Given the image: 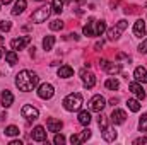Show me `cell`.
I'll use <instances>...</instances> for the list:
<instances>
[{
	"label": "cell",
	"instance_id": "obj_1",
	"mask_svg": "<svg viewBox=\"0 0 147 145\" xmlns=\"http://www.w3.org/2000/svg\"><path fill=\"white\" fill-rule=\"evenodd\" d=\"M39 82V77L38 73L31 72V70H21V72L16 75V85L19 87V91L22 92H29L33 91Z\"/></svg>",
	"mask_w": 147,
	"mask_h": 145
},
{
	"label": "cell",
	"instance_id": "obj_15",
	"mask_svg": "<svg viewBox=\"0 0 147 145\" xmlns=\"http://www.w3.org/2000/svg\"><path fill=\"white\" fill-rule=\"evenodd\" d=\"M128 89H130V91L139 97V99H144V97H146V91L142 89V85H140L139 82H132V84L128 85Z\"/></svg>",
	"mask_w": 147,
	"mask_h": 145
},
{
	"label": "cell",
	"instance_id": "obj_3",
	"mask_svg": "<svg viewBox=\"0 0 147 145\" xmlns=\"http://www.w3.org/2000/svg\"><path fill=\"white\" fill-rule=\"evenodd\" d=\"M127 26H128V22H127V21H118V22H116V26H113L110 31H108V39H110V41L118 39V38L121 36V33L127 29Z\"/></svg>",
	"mask_w": 147,
	"mask_h": 145
},
{
	"label": "cell",
	"instance_id": "obj_26",
	"mask_svg": "<svg viewBox=\"0 0 147 145\" xmlns=\"http://www.w3.org/2000/svg\"><path fill=\"white\" fill-rule=\"evenodd\" d=\"M62 9H63V0H53V2H51V10H53L55 14H60Z\"/></svg>",
	"mask_w": 147,
	"mask_h": 145
},
{
	"label": "cell",
	"instance_id": "obj_9",
	"mask_svg": "<svg viewBox=\"0 0 147 145\" xmlns=\"http://www.w3.org/2000/svg\"><path fill=\"white\" fill-rule=\"evenodd\" d=\"M111 123L113 125H123L125 123V119H127V113L123 111V109H115L113 113H111Z\"/></svg>",
	"mask_w": 147,
	"mask_h": 145
},
{
	"label": "cell",
	"instance_id": "obj_44",
	"mask_svg": "<svg viewBox=\"0 0 147 145\" xmlns=\"http://www.w3.org/2000/svg\"><path fill=\"white\" fill-rule=\"evenodd\" d=\"M38 2H41V0H38Z\"/></svg>",
	"mask_w": 147,
	"mask_h": 145
},
{
	"label": "cell",
	"instance_id": "obj_19",
	"mask_svg": "<svg viewBox=\"0 0 147 145\" xmlns=\"http://www.w3.org/2000/svg\"><path fill=\"white\" fill-rule=\"evenodd\" d=\"M72 75H74V70H72V67H69V65H63V67L58 68V77H62V79H69Z\"/></svg>",
	"mask_w": 147,
	"mask_h": 145
},
{
	"label": "cell",
	"instance_id": "obj_13",
	"mask_svg": "<svg viewBox=\"0 0 147 145\" xmlns=\"http://www.w3.org/2000/svg\"><path fill=\"white\" fill-rule=\"evenodd\" d=\"M134 34L137 38L146 36V22H144V19H139V21L134 24Z\"/></svg>",
	"mask_w": 147,
	"mask_h": 145
},
{
	"label": "cell",
	"instance_id": "obj_39",
	"mask_svg": "<svg viewBox=\"0 0 147 145\" xmlns=\"http://www.w3.org/2000/svg\"><path fill=\"white\" fill-rule=\"evenodd\" d=\"M116 103H118V99H115V97H113V99H111V101H110V104H113V106H115Z\"/></svg>",
	"mask_w": 147,
	"mask_h": 145
},
{
	"label": "cell",
	"instance_id": "obj_41",
	"mask_svg": "<svg viewBox=\"0 0 147 145\" xmlns=\"http://www.w3.org/2000/svg\"><path fill=\"white\" fill-rule=\"evenodd\" d=\"M2 43H3V36H0V44H2Z\"/></svg>",
	"mask_w": 147,
	"mask_h": 145
},
{
	"label": "cell",
	"instance_id": "obj_43",
	"mask_svg": "<svg viewBox=\"0 0 147 145\" xmlns=\"http://www.w3.org/2000/svg\"><path fill=\"white\" fill-rule=\"evenodd\" d=\"M69 2H72V0H69ZM77 2H82V0H77Z\"/></svg>",
	"mask_w": 147,
	"mask_h": 145
},
{
	"label": "cell",
	"instance_id": "obj_22",
	"mask_svg": "<svg viewBox=\"0 0 147 145\" xmlns=\"http://www.w3.org/2000/svg\"><path fill=\"white\" fill-rule=\"evenodd\" d=\"M103 138H105L106 142H115V138H116L115 128H106V130H103Z\"/></svg>",
	"mask_w": 147,
	"mask_h": 145
},
{
	"label": "cell",
	"instance_id": "obj_37",
	"mask_svg": "<svg viewBox=\"0 0 147 145\" xmlns=\"http://www.w3.org/2000/svg\"><path fill=\"white\" fill-rule=\"evenodd\" d=\"M10 145H22V144H21V140H12Z\"/></svg>",
	"mask_w": 147,
	"mask_h": 145
},
{
	"label": "cell",
	"instance_id": "obj_27",
	"mask_svg": "<svg viewBox=\"0 0 147 145\" xmlns=\"http://www.w3.org/2000/svg\"><path fill=\"white\" fill-rule=\"evenodd\" d=\"M127 106L130 111H134V113H139L140 111V104H139V101H135V99H128L127 101Z\"/></svg>",
	"mask_w": 147,
	"mask_h": 145
},
{
	"label": "cell",
	"instance_id": "obj_23",
	"mask_svg": "<svg viewBox=\"0 0 147 145\" xmlns=\"http://www.w3.org/2000/svg\"><path fill=\"white\" fill-rule=\"evenodd\" d=\"M92 26H94V19H89V21H87V24H86V26H84V29H82L86 36H96V31L92 29Z\"/></svg>",
	"mask_w": 147,
	"mask_h": 145
},
{
	"label": "cell",
	"instance_id": "obj_32",
	"mask_svg": "<svg viewBox=\"0 0 147 145\" xmlns=\"http://www.w3.org/2000/svg\"><path fill=\"white\" fill-rule=\"evenodd\" d=\"M139 130L140 132H147V114H142L139 119Z\"/></svg>",
	"mask_w": 147,
	"mask_h": 145
},
{
	"label": "cell",
	"instance_id": "obj_25",
	"mask_svg": "<svg viewBox=\"0 0 147 145\" xmlns=\"http://www.w3.org/2000/svg\"><path fill=\"white\" fill-rule=\"evenodd\" d=\"M53 44H55V36H46L43 39V48H45L46 51H50V50L53 48Z\"/></svg>",
	"mask_w": 147,
	"mask_h": 145
},
{
	"label": "cell",
	"instance_id": "obj_28",
	"mask_svg": "<svg viewBox=\"0 0 147 145\" xmlns=\"http://www.w3.org/2000/svg\"><path fill=\"white\" fill-rule=\"evenodd\" d=\"M3 133H5L7 137H16V135H19V128L14 126V125H10V126H7V128L3 130Z\"/></svg>",
	"mask_w": 147,
	"mask_h": 145
},
{
	"label": "cell",
	"instance_id": "obj_4",
	"mask_svg": "<svg viewBox=\"0 0 147 145\" xmlns=\"http://www.w3.org/2000/svg\"><path fill=\"white\" fill-rule=\"evenodd\" d=\"M50 14H51V9H50V7H39L38 10L33 12L31 21H34V22H45V21L50 17Z\"/></svg>",
	"mask_w": 147,
	"mask_h": 145
},
{
	"label": "cell",
	"instance_id": "obj_16",
	"mask_svg": "<svg viewBox=\"0 0 147 145\" xmlns=\"http://www.w3.org/2000/svg\"><path fill=\"white\" fill-rule=\"evenodd\" d=\"M134 77L137 82H142V84H147V70L144 67H137L135 72H134Z\"/></svg>",
	"mask_w": 147,
	"mask_h": 145
},
{
	"label": "cell",
	"instance_id": "obj_40",
	"mask_svg": "<svg viewBox=\"0 0 147 145\" xmlns=\"http://www.w3.org/2000/svg\"><path fill=\"white\" fill-rule=\"evenodd\" d=\"M10 2H12V0H0V3H5V5H7V3H10Z\"/></svg>",
	"mask_w": 147,
	"mask_h": 145
},
{
	"label": "cell",
	"instance_id": "obj_21",
	"mask_svg": "<svg viewBox=\"0 0 147 145\" xmlns=\"http://www.w3.org/2000/svg\"><path fill=\"white\" fill-rule=\"evenodd\" d=\"M79 123L84 125V126H87L91 123V113L89 111H80L79 113Z\"/></svg>",
	"mask_w": 147,
	"mask_h": 145
},
{
	"label": "cell",
	"instance_id": "obj_8",
	"mask_svg": "<svg viewBox=\"0 0 147 145\" xmlns=\"http://www.w3.org/2000/svg\"><path fill=\"white\" fill-rule=\"evenodd\" d=\"M21 114L26 119H38L39 111L36 108H33V106H29V104H26V106H22V109H21Z\"/></svg>",
	"mask_w": 147,
	"mask_h": 145
},
{
	"label": "cell",
	"instance_id": "obj_30",
	"mask_svg": "<svg viewBox=\"0 0 147 145\" xmlns=\"http://www.w3.org/2000/svg\"><path fill=\"white\" fill-rule=\"evenodd\" d=\"M62 28H63V22H62L60 19H55V21L50 22V29H51V31H60Z\"/></svg>",
	"mask_w": 147,
	"mask_h": 145
},
{
	"label": "cell",
	"instance_id": "obj_24",
	"mask_svg": "<svg viewBox=\"0 0 147 145\" xmlns=\"http://www.w3.org/2000/svg\"><path fill=\"white\" fill-rule=\"evenodd\" d=\"M5 60H7L9 65H16L17 60H19V56H17L16 51H7V53H5Z\"/></svg>",
	"mask_w": 147,
	"mask_h": 145
},
{
	"label": "cell",
	"instance_id": "obj_34",
	"mask_svg": "<svg viewBox=\"0 0 147 145\" xmlns=\"http://www.w3.org/2000/svg\"><path fill=\"white\" fill-rule=\"evenodd\" d=\"M98 125H99L101 130H106V128H108V119H106V116H101V118L98 119Z\"/></svg>",
	"mask_w": 147,
	"mask_h": 145
},
{
	"label": "cell",
	"instance_id": "obj_42",
	"mask_svg": "<svg viewBox=\"0 0 147 145\" xmlns=\"http://www.w3.org/2000/svg\"><path fill=\"white\" fill-rule=\"evenodd\" d=\"M2 53H3V51H2V48H0V58H2Z\"/></svg>",
	"mask_w": 147,
	"mask_h": 145
},
{
	"label": "cell",
	"instance_id": "obj_2",
	"mask_svg": "<svg viewBox=\"0 0 147 145\" xmlns=\"http://www.w3.org/2000/svg\"><path fill=\"white\" fill-rule=\"evenodd\" d=\"M80 106H82V94H79V92L69 94L63 99V108L67 111H79Z\"/></svg>",
	"mask_w": 147,
	"mask_h": 145
},
{
	"label": "cell",
	"instance_id": "obj_29",
	"mask_svg": "<svg viewBox=\"0 0 147 145\" xmlns=\"http://www.w3.org/2000/svg\"><path fill=\"white\" fill-rule=\"evenodd\" d=\"M105 85H106V89H110V91H116V89L120 87V84H118L116 79H108V80L105 82Z\"/></svg>",
	"mask_w": 147,
	"mask_h": 145
},
{
	"label": "cell",
	"instance_id": "obj_18",
	"mask_svg": "<svg viewBox=\"0 0 147 145\" xmlns=\"http://www.w3.org/2000/svg\"><path fill=\"white\" fill-rule=\"evenodd\" d=\"M103 68H105L108 73H111V75H113V73L121 72V65H120V63H110V62H106Z\"/></svg>",
	"mask_w": 147,
	"mask_h": 145
},
{
	"label": "cell",
	"instance_id": "obj_14",
	"mask_svg": "<svg viewBox=\"0 0 147 145\" xmlns=\"http://www.w3.org/2000/svg\"><path fill=\"white\" fill-rule=\"evenodd\" d=\"M31 138L36 140V142H45V140H46V132H45V128H43V126H36V128L33 130V133H31Z\"/></svg>",
	"mask_w": 147,
	"mask_h": 145
},
{
	"label": "cell",
	"instance_id": "obj_5",
	"mask_svg": "<svg viewBox=\"0 0 147 145\" xmlns=\"http://www.w3.org/2000/svg\"><path fill=\"white\" fill-rule=\"evenodd\" d=\"M105 106H106V101H105L103 96H94V97L89 101V109L94 111V113H101V111L105 109Z\"/></svg>",
	"mask_w": 147,
	"mask_h": 145
},
{
	"label": "cell",
	"instance_id": "obj_10",
	"mask_svg": "<svg viewBox=\"0 0 147 145\" xmlns=\"http://www.w3.org/2000/svg\"><path fill=\"white\" fill-rule=\"evenodd\" d=\"M31 43V38L29 36H22V38H16V39H12L10 41V46H12V50H22L24 46H28Z\"/></svg>",
	"mask_w": 147,
	"mask_h": 145
},
{
	"label": "cell",
	"instance_id": "obj_31",
	"mask_svg": "<svg viewBox=\"0 0 147 145\" xmlns=\"http://www.w3.org/2000/svg\"><path fill=\"white\" fill-rule=\"evenodd\" d=\"M98 26H96V36H101L105 31H106V22L105 21H99V22H96Z\"/></svg>",
	"mask_w": 147,
	"mask_h": 145
},
{
	"label": "cell",
	"instance_id": "obj_33",
	"mask_svg": "<svg viewBox=\"0 0 147 145\" xmlns=\"http://www.w3.org/2000/svg\"><path fill=\"white\" fill-rule=\"evenodd\" d=\"M10 28H12V24H10V21H0V31H10Z\"/></svg>",
	"mask_w": 147,
	"mask_h": 145
},
{
	"label": "cell",
	"instance_id": "obj_36",
	"mask_svg": "<svg viewBox=\"0 0 147 145\" xmlns=\"http://www.w3.org/2000/svg\"><path fill=\"white\" fill-rule=\"evenodd\" d=\"M139 51H140V53H147V39L140 43V46H139Z\"/></svg>",
	"mask_w": 147,
	"mask_h": 145
},
{
	"label": "cell",
	"instance_id": "obj_11",
	"mask_svg": "<svg viewBox=\"0 0 147 145\" xmlns=\"http://www.w3.org/2000/svg\"><path fill=\"white\" fill-rule=\"evenodd\" d=\"M80 77H82V82H84V85H86L87 89H91V87L96 85V77H94V73L82 70V72H80Z\"/></svg>",
	"mask_w": 147,
	"mask_h": 145
},
{
	"label": "cell",
	"instance_id": "obj_17",
	"mask_svg": "<svg viewBox=\"0 0 147 145\" xmlns=\"http://www.w3.org/2000/svg\"><path fill=\"white\" fill-rule=\"evenodd\" d=\"M46 126H48V130H50V132L57 133V132H60V130H62V121H58V119H55V118H50V119L46 121Z\"/></svg>",
	"mask_w": 147,
	"mask_h": 145
},
{
	"label": "cell",
	"instance_id": "obj_38",
	"mask_svg": "<svg viewBox=\"0 0 147 145\" xmlns=\"http://www.w3.org/2000/svg\"><path fill=\"white\" fill-rule=\"evenodd\" d=\"M99 48H103V41H99V43H96V50H99Z\"/></svg>",
	"mask_w": 147,
	"mask_h": 145
},
{
	"label": "cell",
	"instance_id": "obj_20",
	"mask_svg": "<svg viewBox=\"0 0 147 145\" xmlns=\"http://www.w3.org/2000/svg\"><path fill=\"white\" fill-rule=\"evenodd\" d=\"M24 9H26V0H17L16 5H14V9H12V15H19V14H22Z\"/></svg>",
	"mask_w": 147,
	"mask_h": 145
},
{
	"label": "cell",
	"instance_id": "obj_7",
	"mask_svg": "<svg viewBox=\"0 0 147 145\" xmlns=\"http://www.w3.org/2000/svg\"><path fill=\"white\" fill-rule=\"evenodd\" d=\"M53 94H55V89H53L51 84H41L39 89H38V96L41 99H51Z\"/></svg>",
	"mask_w": 147,
	"mask_h": 145
},
{
	"label": "cell",
	"instance_id": "obj_12",
	"mask_svg": "<svg viewBox=\"0 0 147 145\" xmlns=\"http://www.w3.org/2000/svg\"><path fill=\"white\" fill-rule=\"evenodd\" d=\"M0 99H2V106L3 108H10L12 106V103H14V94L10 92V91H3L2 92V96H0Z\"/></svg>",
	"mask_w": 147,
	"mask_h": 145
},
{
	"label": "cell",
	"instance_id": "obj_6",
	"mask_svg": "<svg viewBox=\"0 0 147 145\" xmlns=\"http://www.w3.org/2000/svg\"><path fill=\"white\" fill-rule=\"evenodd\" d=\"M91 130L89 128H86V130H82L80 133H74L72 137H70V144L72 145H79V144H82V142H86L87 138H91Z\"/></svg>",
	"mask_w": 147,
	"mask_h": 145
},
{
	"label": "cell",
	"instance_id": "obj_35",
	"mask_svg": "<svg viewBox=\"0 0 147 145\" xmlns=\"http://www.w3.org/2000/svg\"><path fill=\"white\" fill-rule=\"evenodd\" d=\"M53 142L57 145H62V144H65V137L60 133V135H55V138H53Z\"/></svg>",
	"mask_w": 147,
	"mask_h": 145
}]
</instances>
